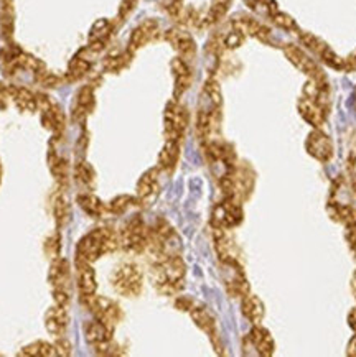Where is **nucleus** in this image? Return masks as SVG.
<instances>
[{
	"label": "nucleus",
	"mask_w": 356,
	"mask_h": 357,
	"mask_svg": "<svg viewBox=\"0 0 356 357\" xmlns=\"http://www.w3.org/2000/svg\"><path fill=\"white\" fill-rule=\"evenodd\" d=\"M158 168H152V170L145 172L139 183H137V198L140 199V203H144L145 199L152 198L158 190Z\"/></svg>",
	"instance_id": "nucleus-26"
},
{
	"label": "nucleus",
	"mask_w": 356,
	"mask_h": 357,
	"mask_svg": "<svg viewBox=\"0 0 356 357\" xmlns=\"http://www.w3.org/2000/svg\"><path fill=\"white\" fill-rule=\"evenodd\" d=\"M89 70H91V63L83 56V54H80V56L71 59L70 66H68L66 79L68 81L81 79V77H84L86 75H88Z\"/></svg>",
	"instance_id": "nucleus-35"
},
{
	"label": "nucleus",
	"mask_w": 356,
	"mask_h": 357,
	"mask_svg": "<svg viewBox=\"0 0 356 357\" xmlns=\"http://www.w3.org/2000/svg\"><path fill=\"white\" fill-rule=\"evenodd\" d=\"M226 268L225 285L226 290L235 298H243V296L249 295V283L246 280L243 270H241L239 264H223Z\"/></svg>",
	"instance_id": "nucleus-14"
},
{
	"label": "nucleus",
	"mask_w": 356,
	"mask_h": 357,
	"mask_svg": "<svg viewBox=\"0 0 356 357\" xmlns=\"http://www.w3.org/2000/svg\"><path fill=\"white\" fill-rule=\"evenodd\" d=\"M35 81L38 82L40 86H43V88H57V86L61 84L63 79L59 76L54 75V73L47 71V68H45V70L36 73Z\"/></svg>",
	"instance_id": "nucleus-41"
},
{
	"label": "nucleus",
	"mask_w": 356,
	"mask_h": 357,
	"mask_svg": "<svg viewBox=\"0 0 356 357\" xmlns=\"http://www.w3.org/2000/svg\"><path fill=\"white\" fill-rule=\"evenodd\" d=\"M172 71L175 76V99L180 98L191 84V70L184 58H175L172 61Z\"/></svg>",
	"instance_id": "nucleus-22"
},
{
	"label": "nucleus",
	"mask_w": 356,
	"mask_h": 357,
	"mask_svg": "<svg viewBox=\"0 0 356 357\" xmlns=\"http://www.w3.org/2000/svg\"><path fill=\"white\" fill-rule=\"evenodd\" d=\"M0 29L6 38L13 33V0H0Z\"/></svg>",
	"instance_id": "nucleus-33"
},
{
	"label": "nucleus",
	"mask_w": 356,
	"mask_h": 357,
	"mask_svg": "<svg viewBox=\"0 0 356 357\" xmlns=\"http://www.w3.org/2000/svg\"><path fill=\"white\" fill-rule=\"evenodd\" d=\"M191 306H193V301L188 300V298H181V300H177V308H178V310L190 311Z\"/></svg>",
	"instance_id": "nucleus-50"
},
{
	"label": "nucleus",
	"mask_w": 356,
	"mask_h": 357,
	"mask_svg": "<svg viewBox=\"0 0 356 357\" xmlns=\"http://www.w3.org/2000/svg\"><path fill=\"white\" fill-rule=\"evenodd\" d=\"M84 334H86V340H88L89 344H93L94 347L99 344H104V342L112 340V329H109L106 324L99 321V319H94V321L86 323Z\"/></svg>",
	"instance_id": "nucleus-27"
},
{
	"label": "nucleus",
	"mask_w": 356,
	"mask_h": 357,
	"mask_svg": "<svg viewBox=\"0 0 356 357\" xmlns=\"http://www.w3.org/2000/svg\"><path fill=\"white\" fill-rule=\"evenodd\" d=\"M185 272L186 267L184 259L180 257V254L155 260L152 270L154 285L163 295H173V293L184 288Z\"/></svg>",
	"instance_id": "nucleus-1"
},
{
	"label": "nucleus",
	"mask_w": 356,
	"mask_h": 357,
	"mask_svg": "<svg viewBox=\"0 0 356 357\" xmlns=\"http://www.w3.org/2000/svg\"><path fill=\"white\" fill-rule=\"evenodd\" d=\"M36 102L42 112V122L48 130H52L54 135H59L65 130V114L57 102H53L52 98L45 94H36Z\"/></svg>",
	"instance_id": "nucleus-9"
},
{
	"label": "nucleus",
	"mask_w": 356,
	"mask_h": 357,
	"mask_svg": "<svg viewBox=\"0 0 356 357\" xmlns=\"http://www.w3.org/2000/svg\"><path fill=\"white\" fill-rule=\"evenodd\" d=\"M232 25H235V29L243 31L244 35L254 36V38L261 40L264 43H271V30H269L266 25H262L261 22L254 20V18L243 15L236 18V20L232 22Z\"/></svg>",
	"instance_id": "nucleus-18"
},
{
	"label": "nucleus",
	"mask_w": 356,
	"mask_h": 357,
	"mask_svg": "<svg viewBox=\"0 0 356 357\" xmlns=\"http://www.w3.org/2000/svg\"><path fill=\"white\" fill-rule=\"evenodd\" d=\"M8 98H10V96H8V88H3V86L0 84V109H6Z\"/></svg>",
	"instance_id": "nucleus-49"
},
{
	"label": "nucleus",
	"mask_w": 356,
	"mask_h": 357,
	"mask_svg": "<svg viewBox=\"0 0 356 357\" xmlns=\"http://www.w3.org/2000/svg\"><path fill=\"white\" fill-rule=\"evenodd\" d=\"M135 6H137V0H122L121 8H119V17L126 18L132 10H134Z\"/></svg>",
	"instance_id": "nucleus-46"
},
{
	"label": "nucleus",
	"mask_w": 356,
	"mask_h": 357,
	"mask_svg": "<svg viewBox=\"0 0 356 357\" xmlns=\"http://www.w3.org/2000/svg\"><path fill=\"white\" fill-rule=\"evenodd\" d=\"M243 41H244V33L241 30L235 29L225 36V40H223V45H225L226 48L232 50V48L241 47V45H243Z\"/></svg>",
	"instance_id": "nucleus-44"
},
{
	"label": "nucleus",
	"mask_w": 356,
	"mask_h": 357,
	"mask_svg": "<svg viewBox=\"0 0 356 357\" xmlns=\"http://www.w3.org/2000/svg\"><path fill=\"white\" fill-rule=\"evenodd\" d=\"M77 204L81 206V209L91 218H101L104 213V204L98 196L91 193H83L77 196Z\"/></svg>",
	"instance_id": "nucleus-31"
},
{
	"label": "nucleus",
	"mask_w": 356,
	"mask_h": 357,
	"mask_svg": "<svg viewBox=\"0 0 356 357\" xmlns=\"http://www.w3.org/2000/svg\"><path fill=\"white\" fill-rule=\"evenodd\" d=\"M81 301L88 308L91 313L94 314L96 319L106 324L109 329H112L121 323L122 319V311L116 301L106 298V296H98V295H84L81 296Z\"/></svg>",
	"instance_id": "nucleus-6"
},
{
	"label": "nucleus",
	"mask_w": 356,
	"mask_h": 357,
	"mask_svg": "<svg viewBox=\"0 0 356 357\" xmlns=\"http://www.w3.org/2000/svg\"><path fill=\"white\" fill-rule=\"evenodd\" d=\"M345 70L348 71H356V50L350 54L348 58L345 59Z\"/></svg>",
	"instance_id": "nucleus-48"
},
{
	"label": "nucleus",
	"mask_w": 356,
	"mask_h": 357,
	"mask_svg": "<svg viewBox=\"0 0 356 357\" xmlns=\"http://www.w3.org/2000/svg\"><path fill=\"white\" fill-rule=\"evenodd\" d=\"M300 41H302L305 48L317 54L325 65L333 68V70H345V59L340 58L339 54L333 52L325 41L318 38V36H315L312 33H300Z\"/></svg>",
	"instance_id": "nucleus-10"
},
{
	"label": "nucleus",
	"mask_w": 356,
	"mask_h": 357,
	"mask_svg": "<svg viewBox=\"0 0 356 357\" xmlns=\"http://www.w3.org/2000/svg\"><path fill=\"white\" fill-rule=\"evenodd\" d=\"M158 33V24L152 18L145 20L140 24L137 29L132 31L131 40H129V52H137L139 48L145 47L149 41H152Z\"/></svg>",
	"instance_id": "nucleus-17"
},
{
	"label": "nucleus",
	"mask_w": 356,
	"mask_h": 357,
	"mask_svg": "<svg viewBox=\"0 0 356 357\" xmlns=\"http://www.w3.org/2000/svg\"><path fill=\"white\" fill-rule=\"evenodd\" d=\"M18 356H25V357H50V356H58L57 347L54 344H50L47 341H36L34 344L25 346L24 349L18 352Z\"/></svg>",
	"instance_id": "nucleus-34"
},
{
	"label": "nucleus",
	"mask_w": 356,
	"mask_h": 357,
	"mask_svg": "<svg viewBox=\"0 0 356 357\" xmlns=\"http://www.w3.org/2000/svg\"><path fill=\"white\" fill-rule=\"evenodd\" d=\"M284 53L292 65H294L297 70L305 73L310 79L325 81V75H323L322 68L318 66L309 54H305L299 47H295V45H285Z\"/></svg>",
	"instance_id": "nucleus-11"
},
{
	"label": "nucleus",
	"mask_w": 356,
	"mask_h": 357,
	"mask_svg": "<svg viewBox=\"0 0 356 357\" xmlns=\"http://www.w3.org/2000/svg\"><path fill=\"white\" fill-rule=\"evenodd\" d=\"M178 157H180V142L167 140L161 155H158L157 168L161 172H172L178 162Z\"/></svg>",
	"instance_id": "nucleus-29"
},
{
	"label": "nucleus",
	"mask_w": 356,
	"mask_h": 357,
	"mask_svg": "<svg viewBox=\"0 0 356 357\" xmlns=\"http://www.w3.org/2000/svg\"><path fill=\"white\" fill-rule=\"evenodd\" d=\"M132 58V52L127 50L126 53H114L111 56L106 58V61H104V68H106V71L109 73H117L121 70H124V68L129 65Z\"/></svg>",
	"instance_id": "nucleus-38"
},
{
	"label": "nucleus",
	"mask_w": 356,
	"mask_h": 357,
	"mask_svg": "<svg viewBox=\"0 0 356 357\" xmlns=\"http://www.w3.org/2000/svg\"><path fill=\"white\" fill-rule=\"evenodd\" d=\"M272 20H274V24L279 26V29H284V30H289V31L299 30V26H297L294 18H292L290 15H287V13H282V12L277 10L272 15Z\"/></svg>",
	"instance_id": "nucleus-42"
},
{
	"label": "nucleus",
	"mask_w": 356,
	"mask_h": 357,
	"mask_svg": "<svg viewBox=\"0 0 356 357\" xmlns=\"http://www.w3.org/2000/svg\"><path fill=\"white\" fill-rule=\"evenodd\" d=\"M348 323H350V326L353 328L355 331H356V308L350 313V317H348Z\"/></svg>",
	"instance_id": "nucleus-52"
},
{
	"label": "nucleus",
	"mask_w": 356,
	"mask_h": 357,
	"mask_svg": "<svg viewBox=\"0 0 356 357\" xmlns=\"http://www.w3.org/2000/svg\"><path fill=\"white\" fill-rule=\"evenodd\" d=\"M230 3L231 0H213L212 8H209L205 22H207V24H216L218 20H221L228 8H230Z\"/></svg>",
	"instance_id": "nucleus-40"
},
{
	"label": "nucleus",
	"mask_w": 356,
	"mask_h": 357,
	"mask_svg": "<svg viewBox=\"0 0 356 357\" xmlns=\"http://www.w3.org/2000/svg\"><path fill=\"white\" fill-rule=\"evenodd\" d=\"M45 254L48 255V259H58L59 257V236H50L47 242H45Z\"/></svg>",
	"instance_id": "nucleus-45"
},
{
	"label": "nucleus",
	"mask_w": 356,
	"mask_h": 357,
	"mask_svg": "<svg viewBox=\"0 0 356 357\" xmlns=\"http://www.w3.org/2000/svg\"><path fill=\"white\" fill-rule=\"evenodd\" d=\"M355 107H356V91H355Z\"/></svg>",
	"instance_id": "nucleus-54"
},
{
	"label": "nucleus",
	"mask_w": 356,
	"mask_h": 357,
	"mask_svg": "<svg viewBox=\"0 0 356 357\" xmlns=\"http://www.w3.org/2000/svg\"><path fill=\"white\" fill-rule=\"evenodd\" d=\"M241 221H243V208L237 199L226 198L223 203L214 206L212 213L213 227L231 229L241 224Z\"/></svg>",
	"instance_id": "nucleus-8"
},
{
	"label": "nucleus",
	"mask_w": 356,
	"mask_h": 357,
	"mask_svg": "<svg viewBox=\"0 0 356 357\" xmlns=\"http://www.w3.org/2000/svg\"><path fill=\"white\" fill-rule=\"evenodd\" d=\"M162 6L165 10L170 13V17L180 20L181 13H184V0H162Z\"/></svg>",
	"instance_id": "nucleus-43"
},
{
	"label": "nucleus",
	"mask_w": 356,
	"mask_h": 357,
	"mask_svg": "<svg viewBox=\"0 0 356 357\" xmlns=\"http://www.w3.org/2000/svg\"><path fill=\"white\" fill-rule=\"evenodd\" d=\"M48 165H50V172L52 175L57 178V181L59 185H66L68 183V162L65 158H61L59 155L54 152V149L52 146L48 153Z\"/></svg>",
	"instance_id": "nucleus-30"
},
{
	"label": "nucleus",
	"mask_w": 356,
	"mask_h": 357,
	"mask_svg": "<svg viewBox=\"0 0 356 357\" xmlns=\"http://www.w3.org/2000/svg\"><path fill=\"white\" fill-rule=\"evenodd\" d=\"M346 354L351 357H356V334L351 337V341L348 342V349H346Z\"/></svg>",
	"instance_id": "nucleus-51"
},
{
	"label": "nucleus",
	"mask_w": 356,
	"mask_h": 357,
	"mask_svg": "<svg viewBox=\"0 0 356 357\" xmlns=\"http://www.w3.org/2000/svg\"><path fill=\"white\" fill-rule=\"evenodd\" d=\"M249 340L254 344L258 356L269 357L274 354V347L276 346H274V340L267 329L261 328L259 324H254V328L251 329V333H249Z\"/></svg>",
	"instance_id": "nucleus-24"
},
{
	"label": "nucleus",
	"mask_w": 356,
	"mask_h": 357,
	"mask_svg": "<svg viewBox=\"0 0 356 357\" xmlns=\"http://www.w3.org/2000/svg\"><path fill=\"white\" fill-rule=\"evenodd\" d=\"M241 310H243V314L249 319L253 324H259L262 321L264 313H266V308H264V303L258 298L255 295H246L241 298Z\"/></svg>",
	"instance_id": "nucleus-28"
},
{
	"label": "nucleus",
	"mask_w": 356,
	"mask_h": 357,
	"mask_svg": "<svg viewBox=\"0 0 356 357\" xmlns=\"http://www.w3.org/2000/svg\"><path fill=\"white\" fill-rule=\"evenodd\" d=\"M297 107H299L300 116H302L310 126H313L315 129H320L323 123H325L327 112L323 111L320 106H317L313 100L302 98L299 100V104H297Z\"/></svg>",
	"instance_id": "nucleus-23"
},
{
	"label": "nucleus",
	"mask_w": 356,
	"mask_h": 357,
	"mask_svg": "<svg viewBox=\"0 0 356 357\" xmlns=\"http://www.w3.org/2000/svg\"><path fill=\"white\" fill-rule=\"evenodd\" d=\"M45 328L53 336H63V333L68 328V313L65 306L57 305L47 311V314H45Z\"/></svg>",
	"instance_id": "nucleus-19"
},
{
	"label": "nucleus",
	"mask_w": 356,
	"mask_h": 357,
	"mask_svg": "<svg viewBox=\"0 0 356 357\" xmlns=\"http://www.w3.org/2000/svg\"><path fill=\"white\" fill-rule=\"evenodd\" d=\"M165 139L180 142L184 139L186 127H188V111L181 104L172 100L165 109Z\"/></svg>",
	"instance_id": "nucleus-7"
},
{
	"label": "nucleus",
	"mask_w": 356,
	"mask_h": 357,
	"mask_svg": "<svg viewBox=\"0 0 356 357\" xmlns=\"http://www.w3.org/2000/svg\"><path fill=\"white\" fill-rule=\"evenodd\" d=\"M351 288H353V291L356 295V272L353 273V278H351Z\"/></svg>",
	"instance_id": "nucleus-53"
},
{
	"label": "nucleus",
	"mask_w": 356,
	"mask_h": 357,
	"mask_svg": "<svg viewBox=\"0 0 356 357\" xmlns=\"http://www.w3.org/2000/svg\"><path fill=\"white\" fill-rule=\"evenodd\" d=\"M76 273H77V290H80L81 296L93 295L98 285H96V273L93 267H91V264L77 259Z\"/></svg>",
	"instance_id": "nucleus-20"
},
{
	"label": "nucleus",
	"mask_w": 356,
	"mask_h": 357,
	"mask_svg": "<svg viewBox=\"0 0 356 357\" xmlns=\"http://www.w3.org/2000/svg\"><path fill=\"white\" fill-rule=\"evenodd\" d=\"M8 96L15 102V106L24 112H35L38 109L36 102V94L30 93L29 89L20 88V86H8Z\"/></svg>",
	"instance_id": "nucleus-25"
},
{
	"label": "nucleus",
	"mask_w": 356,
	"mask_h": 357,
	"mask_svg": "<svg viewBox=\"0 0 356 357\" xmlns=\"http://www.w3.org/2000/svg\"><path fill=\"white\" fill-rule=\"evenodd\" d=\"M112 287L119 295L127 296V298H134L139 296L144 287V275L142 270L139 268V265L127 262L119 265L112 273Z\"/></svg>",
	"instance_id": "nucleus-3"
},
{
	"label": "nucleus",
	"mask_w": 356,
	"mask_h": 357,
	"mask_svg": "<svg viewBox=\"0 0 356 357\" xmlns=\"http://www.w3.org/2000/svg\"><path fill=\"white\" fill-rule=\"evenodd\" d=\"M121 247L119 234L111 227H98L86 234L77 244V259L93 264L103 255L111 254Z\"/></svg>",
	"instance_id": "nucleus-2"
},
{
	"label": "nucleus",
	"mask_w": 356,
	"mask_h": 357,
	"mask_svg": "<svg viewBox=\"0 0 356 357\" xmlns=\"http://www.w3.org/2000/svg\"><path fill=\"white\" fill-rule=\"evenodd\" d=\"M165 40L172 45L173 48L180 53V58H184L185 61L188 58H193L196 53V45L195 40L191 38L188 31L181 29H170L165 33Z\"/></svg>",
	"instance_id": "nucleus-16"
},
{
	"label": "nucleus",
	"mask_w": 356,
	"mask_h": 357,
	"mask_svg": "<svg viewBox=\"0 0 356 357\" xmlns=\"http://www.w3.org/2000/svg\"><path fill=\"white\" fill-rule=\"evenodd\" d=\"M53 216L57 221L58 227H65L68 221H70L71 211H70V201H68L66 195L59 193L57 198L53 199Z\"/></svg>",
	"instance_id": "nucleus-32"
},
{
	"label": "nucleus",
	"mask_w": 356,
	"mask_h": 357,
	"mask_svg": "<svg viewBox=\"0 0 356 357\" xmlns=\"http://www.w3.org/2000/svg\"><path fill=\"white\" fill-rule=\"evenodd\" d=\"M54 347H57L58 356H70L71 354V346H70V342L65 340V337L59 336V340L54 342Z\"/></svg>",
	"instance_id": "nucleus-47"
},
{
	"label": "nucleus",
	"mask_w": 356,
	"mask_h": 357,
	"mask_svg": "<svg viewBox=\"0 0 356 357\" xmlns=\"http://www.w3.org/2000/svg\"><path fill=\"white\" fill-rule=\"evenodd\" d=\"M48 282L50 287H52L54 303L66 308L71 300V270L68 260L59 257L52 260Z\"/></svg>",
	"instance_id": "nucleus-4"
},
{
	"label": "nucleus",
	"mask_w": 356,
	"mask_h": 357,
	"mask_svg": "<svg viewBox=\"0 0 356 357\" xmlns=\"http://www.w3.org/2000/svg\"><path fill=\"white\" fill-rule=\"evenodd\" d=\"M0 176H2V167H0Z\"/></svg>",
	"instance_id": "nucleus-55"
},
{
	"label": "nucleus",
	"mask_w": 356,
	"mask_h": 357,
	"mask_svg": "<svg viewBox=\"0 0 356 357\" xmlns=\"http://www.w3.org/2000/svg\"><path fill=\"white\" fill-rule=\"evenodd\" d=\"M214 249L223 264H239V250L232 237L228 234V229L214 227L213 231Z\"/></svg>",
	"instance_id": "nucleus-12"
},
{
	"label": "nucleus",
	"mask_w": 356,
	"mask_h": 357,
	"mask_svg": "<svg viewBox=\"0 0 356 357\" xmlns=\"http://www.w3.org/2000/svg\"><path fill=\"white\" fill-rule=\"evenodd\" d=\"M149 229L140 216H134L119 232V244L129 254H140L147 249Z\"/></svg>",
	"instance_id": "nucleus-5"
},
{
	"label": "nucleus",
	"mask_w": 356,
	"mask_h": 357,
	"mask_svg": "<svg viewBox=\"0 0 356 357\" xmlns=\"http://www.w3.org/2000/svg\"><path fill=\"white\" fill-rule=\"evenodd\" d=\"M75 178L76 181L80 183L83 188H88V190H93L94 181H96V175L93 167L86 162H80L75 167Z\"/></svg>",
	"instance_id": "nucleus-36"
},
{
	"label": "nucleus",
	"mask_w": 356,
	"mask_h": 357,
	"mask_svg": "<svg viewBox=\"0 0 356 357\" xmlns=\"http://www.w3.org/2000/svg\"><path fill=\"white\" fill-rule=\"evenodd\" d=\"M139 203H140L139 198H134V196H129V195H121V196H116V198L109 203L107 208L109 211L114 214H124L131 206H137Z\"/></svg>",
	"instance_id": "nucleus-39"
},
{
	"label": "nucleus",
	"mask_w": 356,
	"mask_h": 357,
	"mask_svg": "<svg viewBox=\"0 0 356 357\" xmlns=\"http://www.w3.org/2000/svg\"><path fill=\"white\" fill-rule=\"evenodd\" d=\"M305 149L312 155L313 158H317L318 162H328L333 157V144L328 139V135L323 134L320 129H315L310 132L305 142Z\"/></svg>",
	"instance_id": "nucleus-13"
},
{
	"label": "nucleus",
	"mask_w": 356,
	"mask_h": 357,
	"mask_svg": "<svg viewBox=\"0 0 356 357\" xmlns=\"http://www.w3.org/2000/svg\"><path fill=\"white\" fill-rule=\"evenodd\" d=\"M203 98H205V100H207V102L212 104V106L221 107L223 96H221V88H220V84L216 82V79L209 77V79L205 82Z\"/></svg>",
	"instance_id": "nucleus-37"
},
{
	"label": "nucleus",
	"mask_w": 356,
	"mask_h": 357,
	"mask_svg": "<svg viewBox=\"0 0 356 357\" xmlns=\"http://www.w3.org/2000/svg\"><path fill=\"white\" fill-rule=\"evenodd\" d=\"M190 314L193 318V321L196 326H198L202 331H205L209 336V340L216 347L218 354H223L220 342H218V333H216V323H214V318L212 317V313L205 308V306H196L193 305L190 308Z\"/></svg>",
	"instance_id": "nucleus-15"
},
{
	"label": "nucleus",
	"mask_w": 356,
	"mask_h": 357,
	"mask_svg": "<svg viewBox=\"0 0 356 357\" xmlns=\"http://www.w3.org/2000/svg\"><path fill=\"white\" fill-rule=\"evenodd\" d=\"M94 107V89L93 86H84L80 89L76 96L75 109H73V121L83 122L86 116L93 111Z\"/></svg>",
	"instance_id": "nucleus-21"
}]
</instances>
